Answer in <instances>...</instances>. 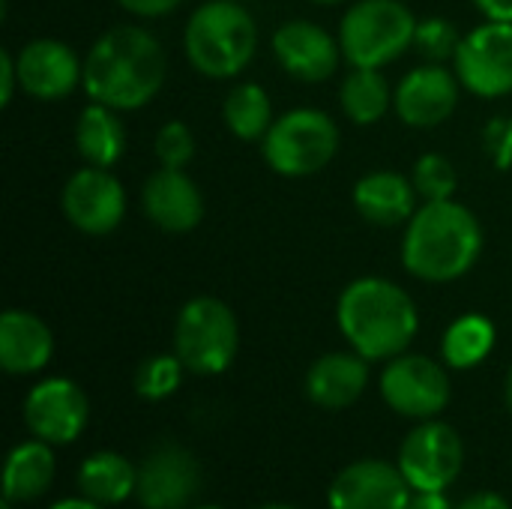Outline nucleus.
<instances>
[{
  "instance_id": "nucleus-17",
  "label": "nucleus",
  "mask_w": 512,
  "mask_h": 509,
  "mask_svg": "<svg viewBox=\"0 0 512 509\" xmlns=\"http://www.w3.org/2000/svg\"><path fill=\"white\" fill-rule=\"evenodd\" d=\"M393 102H396L402 123H408L414 129H432V126L444 123L459 105L456 75L450 69H444L441 63L417 66L411 75L402 78Z\"/></svg>"
},
{
  "instance_id": "nucleus-37",
  "label": "nucleus",
  "mask_w": 512,
  "mask_h": 509,
  "mask_svg": "<svg viewBox=\"0 0 512 509\" xmlns=\"http://www.w3.org/2000/svg\"><path fill=\"white\" fill-rule=\"evenodd\" d=\"M489 21H512V0H474Z\"/></svg>"
},
{
  "instance_id": "nucleus-6",
  "label": "nucleus",
  "mask_w": 512,
  "mask_h": 509,
  "mask_svg": "<svg viewBox=\"0 0 512 509\" xmlns=\"http://www.w3.org/2000/svg\"><path fill=\"white\" fill-rule=\"evenodd\" d=\"M339 150V126L318 108H294L273 120L264 135V159L282 177L324 171Z\"/></svg>"
},
{
  "instance_id": "nucleus-18",
  "label": "nucleus",
  "mask_w": 512,
  "mask_h": 509,
  "mask_svg": "<svg viewBox=\"0 0 512 509\" xmlns=\"http://www.w3.org/2000/svg\"><path fill=\"white\" fill-rule=\"evenodd\" d=\"M141 204L147 219L168 234H186L204 219V198L198 183L177 168L153 171L141 189Z\"/></svg>"
},
{
  "instance_id": "nucleus-8",
  "label": "nucleus",
  "mask_w": 512,
  "mask_h": 509,
  "mask_svg": "<svg viewBox=\"0 0 512 509\" xmlns=\"http://www.w3.org/2000/svg\"><path fill=\"white\" fill-rule=\"evenodd\" d=\"M465 462L462 438L453 426L426 420L408 432L399 450V468L414 492H447Z\"/></svg>"
},
{
  "instance_id": "nucleus-9",
  "label": "nucleus",
  "mask_w": 512,
  "mask_h": 509,
  "mask_svg": "<svg viewBox=\"0 0 512 509\" xmlns=\"http://www.w3.org/2000/svg\"><path fill=\"white\" fill-rule=\"evenodd\" d=\"M450 375L423 354H399L381 375L384 402L411 420H435L450 405Z\"/></svg>"
},
{
  "instance_id": "nucleus-42",
  "label": "nucleus",
  "mask_w": 512,
  "mask_h": 509,
  "mask_svg": "<svg viewBox=\"0 0 512 509\" xmlns=\"http://www.w3.org/2000/svg\"><path fill=\"white\" fill-rule=\"evenodd\" d=\"M0 509H15V504H9V501H3V507Z\"/></svg>"
},
{
  "instance_id": "nucleus-25",
  "label": "nucleus",
  "mask_w": 512,
  "mask_h": 509,
  "mask_svg": "<svg viewBox=\"0 0 512 509\" xmlns=\"http://www.w3.org/2000/svg\"><path fill=\"white\" fill-rule=\"evenodd\" d=\"M495 348V324L486 315H462L444 333L441 354L453 369L480 366Z\"/></svg>"
},
{
  "instance_id": "nucleus-5",
  "label": "nucleus",
  "mask_w": 512,
  "mask_h": 509,
  "mask_svg": "<svg viewBox=\"0 0 512 509\" xmlns=\"http://www.w3.org/2000/svg\"><path fill=\"white\" fill-rule=\"evenodd\" d=\"M417 33V18L402 0H360L339 27V45L354 69H381L393 63Z\"/></svg>"
},
{
  "instance_id": "nucleus-31",
  "label": "nucleus",
  "mask_w": 512,
  "mask_h": 509,
  "mask_svg": "<svg viewBox=\"0 0 512 509\" xmlns=\"http://www.w3.org/2000/svg\"><path fill=\"white\" fill-rule=\"evenodd\" d=\"M156 159L162 168L183 171L195 159V135L183 120H171L156 132Z\"/></svg>"
},
{
  "instance_id": "nucleus-13",
  "label": "nucleus",
  "mask_w": 512,
  "mask_h": 509,
  "mask_svg": "<svg viewBox=\"0 0 512 509\" xmlns=\"http://www.w3.org/2000/svg\"><path fill=\"white\" fill-rule=\"evenodd\" d=\"M411 492L399 465L363 459L336 474L327 504L330 509H408Z\"/></svg>"
},
{
  "instance_id": "nucleus-16",
  "label": "nucleus",
  "mask_w": 512,
  "mask_h": 509,
  "mask_svg": "<svg viewBox=\"0 0 512 509\" xmlns=\"http://www.w3.org/2000/svg\"><path fill=\"white\" fill-rule=\"evenodd\" d=\"M273 54L285 72H291L300 81L318 84L336 75L342 45L324 27L297 18V21H285L273 33Z\"/></svg>"
},
{
  "instance_id": "nucleus-23",
  "label": "nucleus",
  "mask_w": 512,
  "mask_h": 509,
  "mask_svg": "<svg viewBox=\"0 0 512 509\" xmlns=\"http://www.w3.org/2000/svg\"><path fill=\"white\" fill-rule=\"evenodd\" d=\"M75 147L87 165L111 168L126 150V129L114 108L93 102L81 111L75 126Z\"/></svg>"
},
{
  "instance_id": "nucleus-14",
  "label": "nucleus",
  "mask_w": 512,
  "mask_h": 509,
  "mask_svg": "<svg viewBox=\"0 0 512 509\" xmlns=\"http://www.w3.org/2000/svg\"><path fill=\"white\" fill-rule=\"evenodd\" d=\"M201 486L198 462L177 444L156 447L138 465L135 498L144 509H186Z\"/></svg>"
},
{
  "instance_id": "nucleus-4",
  "label": "nucleus",
  "mask_w": 512,
  "mask_h": 509,
  "mask_svg": "<svg viewBox=\"0 0 512 509\" xmlns=\"http://www.w3.org/2000/svg\"><path fill=\"white\" fill-rule=\"evenodd\" d=\"M189 63L207 78L240 75L258 48V27L246 6L237 0L201 3L183 33Z\"/></svg>"
},
{
  "instance_id": "nucleus-38",
  "label": "nucleus",
  "mask_w": 512,
  "mask_h": 509,
  "mask_svg": "<svg viewBox=\"0 0 512 509\" xmlns=\"http://www.w3.org/2000/svg\"><path fill=\"white\" fill-rule=\"evenodd\" d=\"M48 509H105V507L81 495V498H66V501H57L54 507H48Z\"/></svg>"
},
{
  "instance_id": "nucleus-15",
  "label": "nucleus",
  "mask_w": 512,
  "mask_h": 509,
  "mask_svg": "<svg viewBox=\"0 0 512 509\" xmlns=\"http://www.w3.org/2000/svg\"><path fill=\"white\" fill-rule=\"evenodd\" d=\"M18 84L24 93L42 102L66 99L78 81H84V63H78L75 51L60 39H33L15 57Z\"/></svg>"
},
{
  "instance_id": "nucleus-28",
  "label": "nucleus",
  "mask_w": 512,
  "mask_h": 509,
  "mask_svg": "<svg viewBox=\"0 0 512 509\" xmlns=\"http://www.w3.org/2000/svg\"><path fill=\"white\" fill-rule=\"evenodd\" d=\"M183 360L177 354H156L150 360H144L135 372V393L147 402H162L168 399L180 381H183Z\"/></svg>"
},
{
  "instance_id": "nucleus-2",
  "label": "nucleus",
  "mask_w": 512,
  "mask_h": 509,
  "mask_svg": "<svg viewBox=\"0 0 512 509\" xmlns=\"http://www.w3.org/2000/svg\"><path fill=\"white\" fill-rule=\"evenodd\" d=\"M483 252L480 219L459 201H426L405 231L402 264L423 282L462 279Z\"/></svg>"
},
{
  "instance_id": "nucleus-19",
  "label": "nucleus",
  "mask_w": 512,
  "mask_h": 509,
  "mask_svg": "<svg viewBox=\"0 0 512 509\" xmlns=\"http://www.w3.org/2000/svg\"><path fill=\"white\" fill-rule=\"evenodd\" d=\"M369 384V360L345 351L324 354L306 375V396L327 411L351 408Z\"/></svg>"
},
{
  "instance_id": "nucleus-33",
  "label": "nucleus",
  "mask_w": 512,
  "mask_h": 509,
  "mask_svg": "<svg viewBox=\"0 0 512 509\" xmlns=\"http://www.w3.org/2000/svg\"><path fill=\"white\" fill-rule=\"evenodd\" d=\"M126 12L132 15H141V18H159V15H168L174 12L183 0H117Z\"/></svg>"
},
{
  "instance_id": "nucleus-26",
  "label": "nucleus",
  "mask_w": 512,
  "mask_h": 509,
  "mask_svg": "<svg viewBox=\"0 0 512 509\" xmlns=\"http://www.w3.org/2000/svg\"><path fill=\"white\" fill-rule=\"evenodd\" d=\"M222 117L225 126L231 129V135H237L240 141H258L267 135V129L273 126V108H270V96L261 84H237L225 105H222Z\"/></svg>"
},
{
  "instance_id": "nucleus-39",
  "label": "nucleus",
  "mask_w": 512,
  "mask_h": 509,
  "mask_svg": "<svg viewBox=\"0 0 512 509\" xmlns=\"http://www.w3.org/2000/svg\"><path fill=\"white\" fill-rule=\"evenodd\" d=\"M504 399H507V408L512 411V369L510 375H507V387H504Z\"/></svg>"
},
{
  "instance_id": "nucleus-35",
  "label": "nucleus",
  "mask_w": 512,
  "mask_h": 509,
  "mask_svg": "<svg viewBox=\"0 0 512 509\" xmlns=\"http://www.w3.org/2000/svg\"><path fill=\"white\" fill-rule=\"evenodd\" d=\"M456 509H510V504L498 492H477V495H468Z\"/></svg>"
},
{
  "instance_id": "nucleus-1",
  "label": "nucleus",
  "mask_w": 512,
  "mask_h": 509,
  "mask_svg": "<svg viewBox=\"0 0 512 509\" xmlns=\"http://www.w3.org/2000/svg\"><path fill=\"white\" fill-rule=\"evenodd\" d=\"M168 57L162 42L135 24L105 30L84 57V90L114 111L147 105L165 84Z\"/></svg>"
},
{
  "instance_id": "nucleus-22",
  "label": "nucleus",
  "mask_w": 512,
  "mask_h": 509,
  "mask_svg": "<svg viewBox=\"0 0 512 509\" xmlns=\"http://www.w3.org/2000/svg\"><path fill=\"white\" fill-rule=\"evenodd\" d=\"M54 483V453L45 441L18 444L3 471V501L9 504H30L39 501Z\"/></svg>"
},
{
  "instance_id": "nucleus-36",
  "label": "nucleus",
  "mask_w": 512,
  "mask_h": 509,
  "mask_svg": "<svg viewBox=\"0 0 512 509\" xmlns=\"http://www.w3.org/2000/svg\"><path fill=\"white\" fill-rule=\"evenodd\" d=\"M408 509H456L444 492H414Z\"/></svg>"
},
{
  "instance_id": "nucleus-3",
  "label": "nucleus",
  "mask_w": 512,
  "mask_h": 509,
  "mask_svg": "<svg viewBox=\"0 0 512 509\" xmlns=\"http://www.w3.org/2000/svg\"><path fill=\"white\" fill-rule=\"evenodd\" d=\"M336 321L348 345L366 360L405 354L420 330V315L408 291L378 276H363L342 291Z\"/></svg>"
},
{
  "instance_id": "nucleus-30",
  "label": "nucleus",
  "mask_w": 512,
  "mask_h": 509,
  "mask_svg": "<svg viewBox=\"0 0 512 509\" xmlns=\"http://www.w3.org/2000/svg\"><path fill=\"white\" fill-rule=\"evenodd\" d=\"M414 45L420 48V54L429 63H444V60L456 57V51L462 45V36H459L453 21H447V18H426V21H417Z\"/></svg>"
},
{
  "instance_id": "nucleus-34",
  "label": "nucleus",
  "mask_w": 512,
  "mask_h": 509,
  "mask_svg": "<svg viewBox=\"0 0 512 509\" xmlns=\"http://www.w3.org/2000/svg\"><path fill=\"white\" fill-rule=\"evenodd\" d=\"M15 84H18V66H15V57H12L9 51H0V105H3V108L12 102Z\"/></svg>"
},
{
  "instance_id": "nucleus-11",
  "label": "nucleus",
  "mask_w": 512,
  "mask_h": 509,
  "mask_svg": "<svg viewBox=\"0 0 512 509\" xmlns=\"http://www.w3.org/2000/svg\"><path fill=\"white\" fill-rule=\"evenodd\" d=\"M63 216L84 234H111L126 213V189L108 171L87 165L75 171L60 195Z\"/></svg>"
},
{
  "instance_id": "nucleus-27",
  "label": "nucleus",
  "mask_w": 512,
  "mask_h": 509,
  "mask_svg": "<svg viewBox=\"0 0 512 509\" xmlns=\"http://www.w3.org/2000/svg\"><path fill=\"white\" fill-rule=\"evenodd\" d=\"M339 99H342V111L360 126L378 123L387 114L390 102H393L390 84L378 69H354L342 81Z\"/></svg>"
},
{
  "instance_id": "nucleus-7",
  "label": "nucleus",
  "mask_w": 512,
  "mask_h": 509,
  "mask_svg": "<svg viewBox=\"0 0 512 509\" xmlns=\"http://www.w3.org/2000/svg\"><path fill=\"white\" fill-rule=\"evenodd\" d=\"M240 348L234 312L216 297L189 300L174 327V354L195 375H222Z\"/></svg>"
},
{
  "instance_id": "nucleus-29",
  "label": "nucleus",
  "mask_w": 512,
  "mask_h": 509,
  "mask_svg": "<svg viewBox=\"0 0 512 509\" xmlns=\"http://www.w3.org/2000/svg\"><path fill=\"white\" fill-rule=\"evenodd\" d=\"M411 180H414L417 195L426 198V201H447V198H453V192L459 186L453 162L447 156H441V153L420 156V162L414 165Z\"/></svg>"
},
{
  "instance_id": "nucleus-32",
  "label": "nucleus",
  "mask_w": 512,
  "mask_h": 509,
  "mask_svg": "<svg viewBox=\"0 0 512 509\" xmlns=\"http://www.w3.org/2000/svg\"><path fill=\"white\" fill-rule=\"evenodd\" d=\"M483 147L492 159V165L498 171H510L512 168V117L498 114L486 123L483 129Z\"/></svg>"
},
{
  "instance_id": "nucleus-41",
  "label": "nucleus",
  "mask_w": 512,
  "mask_h": 509,
  "mask_svg": "<svg viewBox=\"0 0 512 509\" xmlns=\"http://www.w3.org/2000/svg\"><path fill=\"white\" fill-rule=\"evenodd\" d=\"M312 3H321V6H330V3H342V0H312Z\"/></svg>"
},
{
  "instance_id": "nucleus-10",
  "label": "nucleus",
  "mask_w": 512,
  "mask_h": 509,
  "mask_svg": "<svg viewBox=\"0 0 512 509\" xmlns=\"http://www.w3.org/2000/svg\"><path fill=\"white\" fill-rule=\"evenodd\" d=\"M456 75L471 93L486 99L512 93V21H486L462 36Z\"/></svg>"
},
{
  "instance_id": "nucleus-40",
  "label": "nucleus",
  "mask_w": 512,
  "mask_h": 509,
  "mask_svg": "<svg viewBox=\"0 0 512 509\" xmlns=\"http://www.w3.org/2000/svg\"><path fill=\"white\" fill-rule=\"evenodd\" d=\"M258 509H297V507H288V504H267V507H258Z\"/></svg>"
},
{
  "instance_id": "nucleus-12",
  "label": "nucleus",
  "mask_w": 512,
  "mask_h": 509,
  "mask_svg": "<svg viewBox=\"0 0 512 509\" xmlns=\"http://www.w3.org/2000/svg\"><path fill=\"white\" fill-rule=\"evenodd\" d=\"M87 417H90L87 396L69 378L39 381L24 399L27 429L51 447L72 444L84 432Z\"/></svg>"
},
{
  "instance_id": "nucleus-43",
  "label": "nucleus",
  "mask_w": 512,
  "mask_h": 509,
  "mask_svg": "<svg viewBox=\"0 0 512 509\" xmlns=\"http://www.w3.org/2000/svg\"><path fill=\"white\" fill-rule=\"evenodd\" d=\"M195 509H222V507H195Z\"/></svg>"
},
{
  "instance_id": "nucleus-20",
  "label": "nucleus",
  "mask_w": 512,
  "mask_h": 509,
  "mask_svg": "<svg viewBox=\"0 0 512 509\" xmlns=\"http://www.w3.org/2000/svg\"><path fill=\"white\" fill-rule=\"evenodd\" d=\"M54 336L48 324L24 309H9L0 318V366L9 375H33L48 366Z\"/></svg>"
},
{
  "instance_id": "nucleus-24",
  "label": "nucleus",
  "mask_w": 512,
  "mask_h": 509,
  "mask_svg": "<svg viewBox=\"0 0 512 509\" xmlns=\"http://www.w3.org/2000/svg\"><path fill=\"white\" fill-rule=\"evenodd\" d=\"M135 486H138V468L111 450L87 456L78 471V492L102 507L123 504L126 498L135 495Z\"/></svg>"
},
{
  "instance_id": "nucleus-21",
  "label": "nucleus",
  "mask_w": 512,
  "mask_h": 509,
  "mask_svg": "<svg viewBox=\"0 0 512 509\" xmlns=\"http://www.w3.org/2000/svg\"><path fill=\"white\" fill-rule=\"evenodd\" d=\"M417 201L414 180L402 177L399 171H372L354 186V207L357 213L381 228H393L411 222Z\"/></svg>"
}]
</instances>
